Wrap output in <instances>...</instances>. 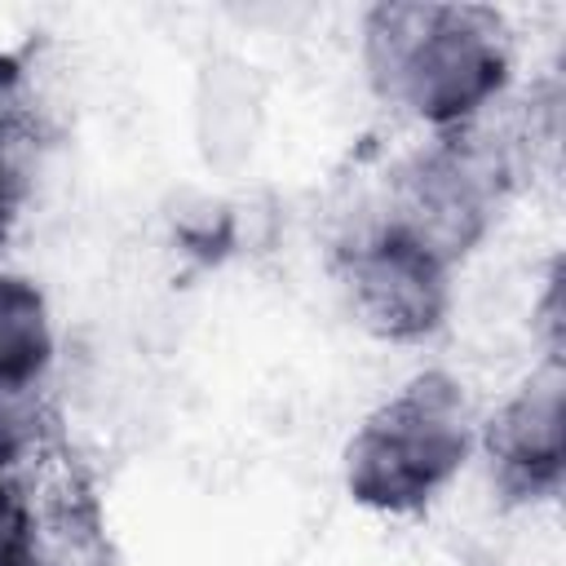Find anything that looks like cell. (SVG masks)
Instances as JSON below:
<instances>
[{
	"label": "cell",
	"mask_w": 566,
	"mask_h": 566,
	"mask_svg": "<svg viewBox=\"0 0 566 566\" xmlns=\"http://www.w3.org/2000/svg\"><path fill=\"white\" fill-rule=\"evenodd\" d=\"M473 447V416L455 380L429 371L402 385L349 442V491L354 500L407 513L438 495Z\"/></svg>",
	"instance_id": "7a4b0ae2"
},
{
	"label": "cell",
	"mask_w": 566,
	"mask_h": 566,
	"mask_svg": "<svg viewBox=\"0 0 566 566\" xmlns=\"http://www.w3.org/2000/svg\"><path fill=\"white\" fill-rule=\"evenodd\" d=\"M0 566H9V548H4V539H0Z\"/></svg>",
	"instance_id": "8992f818"
},
{
	"label": "cell",
	"mask_w": 566,
	"mask_h": 566,
	"mask_svg": "<svg viewBox=\"0 0 566 566\" xmlns=\"http://www.w3.org/2000/svg\"><path fill=\"white\" fill-rule=\"evenodd\" d=\"M491 455L522 486H539L562 469V376L535 371L491 420Z\"/></svg>",
	"instance_id": "277c9868"
},
{
	"label": "cell",
	"mask_w": 566,
	"mask_h": 566,
	"mask_svg": "<svg viewBox=\"0 0 566 566\" xmlns=\"http://www.w3.org/2000/svg\"><path fill=\"white\" fill-rule=\"evenodd\" d=\"M354 310L385 336H424L442 318L447 265L389 221L349 248Z\"/></svg>",
	"instance_id": "3957f363"
},
{
	"label": "cell",
	"mask_w": 566,
	"mask_h": 566,
	"mask_svg": "<svg viewBox=\"0 0 566 566\" xmlns=\"http://www.w3.org/2000/svg\"><path fill=\"white\" fill-rule=\"evenodd\" d=\"M363 49L376 88L447 137L469 133L509 75L504 31L486 9L385 4L367 18Z\"/></svg>",
	"instance_id": "6da1fadb"
},
{
	"label": "cell",
	"mask_w": 566,
	"mask_h": 566,
	"mask_svg": "<svg viewBox=\"0 0 566 566\" xmlns=\"http://www.w3.org/2000/svg\"><path fill=\"white\" fill-rule=\"evenodd\" d=\"M53 363V314L44 292L0 270V389H35Z\"/></svg>",
	"instance_id": "5b68a950"
}]
</instances>
